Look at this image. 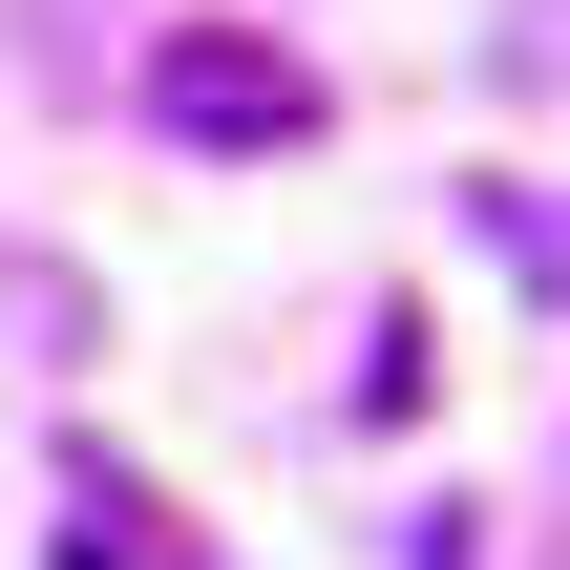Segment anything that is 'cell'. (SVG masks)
<instances>
[{
	"instance_id": "6da1fadb",
	"label": "cell",
	"mask_w": 570,
	"mask_h": 570,
	"mask_svg": "<svg viewBox=\"0 0 570 570\" xmlns=\"http://www.w3.org/2000/svg\"><path fill=\"white\" fill-rule=\"evenodd\" d=\"M148 106H169L190 148H317V63L254 42V21H169V42H148Z\"/></svg>"
},
{
	"instance_id": "7a4b0ae2",
	"label": "cell",
	"mask_w": 570,
	"mask_h": 570,
	"mask_svg": "<svg viewBox=\"0 0 570 570\" xmlns=\"http://www.w3.org/2000/svg\"><path fill=\"white\" fill-rule=\"evenodd\" d=\"M487 254H508L529 296H570V190H529V169H487Z\"/></svg>"
}]
</instances>
